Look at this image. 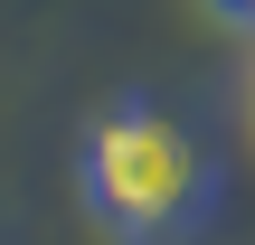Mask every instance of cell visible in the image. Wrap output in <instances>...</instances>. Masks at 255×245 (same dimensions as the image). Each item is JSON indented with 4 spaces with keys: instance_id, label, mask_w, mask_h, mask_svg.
<instances>
[{
    "instance_id": "obj_1",
    "label": "cell",
    "mask_w": 255,
    "mask_h": 245,
    "mask_svg": "<svg viewBox=\"0 0 255 245\" xmlns=\"http://www.w3.org/2000/svg\"><path fill=\"white\" fill-rule=\"evenodd\" d=\"M76 189H85V208H95L114 236H170V227H189V217L208 208V151H199L170 113L123 104V113H104V123L85 132Z\"/></svg>"
},
{
    "instance_id": "obj_2",
    "label": "cell",
    "mask_w": 255,
    "mask_h": 245,
    "mask_svg": "<svg viewBox=\"0 0 255 245\" xmlns=\"http://www.w3.org/2000/svg\"><path fill=\"white\" fill-rule=\"evenodd\" d=\"M208 9H218L227 28H255V0H208Z\"/></svg>"
},
{
    "instance_id": "obj_3",
    "label": "cell",
    "mask_w": 255,
    "mask_h": 245,
    "mask_svg": "<svg viewBox=\"0 0 255 245\" xmlns=\"http://www.w3.org/2000/svg\"><path fill=\"white\" fill-rule=\"evenodd\" d=\"M246 113H255V85H246Z\"/></svg>"
}]
</instances>
